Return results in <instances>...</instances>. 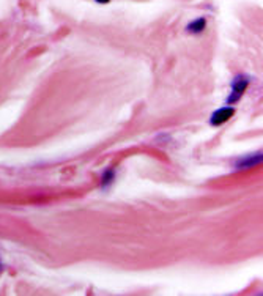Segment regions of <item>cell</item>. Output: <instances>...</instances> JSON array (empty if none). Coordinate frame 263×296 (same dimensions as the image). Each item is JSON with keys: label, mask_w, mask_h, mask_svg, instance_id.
<instances>
[{"label": "cell", "mask_w": 263, "mask_h": 296, "mask_svg": "<svg viewBox=\"0 0 263 296\" xmlns=\"http://www.w3.org/2000/svg\"><path fill=\"white\" fill-rule=\"evenodd\" d=\"M234 114H235V111L230 109V107H224V109H219V111H216L213 115H211V125L219 126V125H222V123H226Z\"/></svg>", "instance_id": "obj_1"}, {"label": "cell", "mask_w": 263, "mask_h": 296, "mask_svg": "<svg viewBox=\"0 0 263 296\" xmlns=\"http://www.w3.org/2000/svg\"><path fill=\"white\" fill-rule=\"evenodd\" d=\"M232 87H234V98L230 96V100L229 101H232V100H238L240 98V95L245 92V88L248 87V79H245L243 76H240V77H237L235 81H234V84H232Z\"/></svg>", "instance_id": "obj_2"}, {"label": "cell", "mask_w": 263, "mask_h": 296, "mask_svg": "<svg viewBox=\"0 0 263 296\" xmlns=\"http://www.w3.org/2000/svg\"><path fill=\"white\" fill-rule=\"evenodd\" d=\"M262 161V153H257V154H252L249 157H243V159L237 164V169H248V167H252L256 165Z\"/></svg>", "instance_id": "obj_3"}, {"label": "cell", "mask_w": 263, "mask_h": 296, "mask_svg": "<svg viewBox=\"0 0 263 296\" xmlns=\"http://www.w3.org/2000/svg\"><path fill=\"white\" fill-rule=\"evenodd\" d=\"M204 28H205V19L200 17V19H197V21L191 22V24L188 25L186 30H188V32H194V33H200L202 30H204Z\"/></svg>", "instance_id": "obj_4"}, {"label": "cell", "mask_w": 263, "mask_h": 296, "mask_svg": "<svg viewBox=\"0 0 263 296\" xmlns=\"http://www.w3.org/2000/svg\"><path fill=\"white\" fill-rule=\"evenodd\" d=\"M96 2H98V3H107L109 0H96Z\"/></svg>", "instance_id": "obj_5"}]
</instances>
